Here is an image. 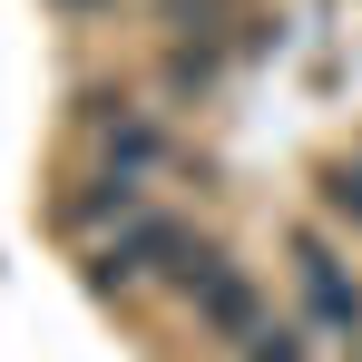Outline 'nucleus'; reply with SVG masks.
I'll return each mask as SVG.
<instances>
[{"label": "nucleus", "instance_id": "423d86ee", "mask_svg": "<svg viewBox=\"0 0 362 362\" xmlns=\"http://www.w3.org/2000/svg\"><path fill=\"white\" fill-rule=\"evenodd\" d=\"M157 88H167V108H206V98L226 88V49H216V40H167Z\"/></svg>", "mask_w": 362, "mask_h": 362}, {"label": "nucleus", "instance_id": "f257e3e1", "mask_svg": "<svg viewBox=\"0 0 362 362\" xmlns=\"http://www.w3.org/2000/svg\"><path fill=\"white\" fill-rule=\"evenodd\" d=\"M196 255H206V245L186 235V216L147 206V216H127L108 245H88V284H98V294H137L147 274H157V284H186V274H196Z\"/></svg>", "mask_w": 362, "mask_h": 362}, {"label": "nucleus", "instance_id": "9b49d317", "mask_svg": "<svg viewBox=\"0 0 362 362\" xmlns=\"http://www.w3.org/2000/svg\"><path fill=\"white\" fill-rule=\"evenodd\" d=\"M353 157H362V137H353Z\"/></svg>", "mask_w": 362, "mask_h": 362}, {"label": "nucleus", "instance_id": "7ed1b4c3", "mask_svg": "<svg viewBox=\"0 0 362 362\" xmlns=\"http://www.w3.org/2000/svg\"><path fill=\"white\" fill-rule=\"evenodd\" d=\"M88 137H98V167H118V177H157L177 147H167V118L157 108H137L127 88H88Z\"/></svg>", "mask_w": 362, "mask_h": 362}, {"label": "nucleus", "instance_id": "f03ea898", "mask_svg": "<svg viewBox=\"0 0 362 362\" xmlns=\"http://www.w3.org/2000/svg\"><path fill=\"white\" fill-rule=\"evenodd\" d=\"M284 264H294V294H303V323L323 353H362V274L313 235V226H284Z\"/></svg>", "mask_w": 362, "mask_h": 362}, {"label": "nucleus", "instance_id": "9d476101", "mask_svg": "<svg viewBox=\"0 0 362 362\" xmlns=\"http://www.w3.org/2000/svg\"><path fill=\"white\" fill-rule=\"evenodd\" d=\"M49 10H69V20H98V10H108V0H49Z\"/></svg>", "mask_w": 362, "mask_h": 362}, {"label": "nucleus", "instance_id": "1a4fd4ad", "mask_svg": "<svg viewBox=\"0 0 362 362\" xmlns=\"http://www.w3.org/2000/svg\"><path fill=\"white\" fill-rule=\"evenodd\" d=\"M313 206H323L333 226H353V235H362V157H333V167L313 177Z\"/></svg>", "mask_w": 362, "mask_h": 362}, {"label": "nucleus", "instance_id": "0eeeda50", "mask_svg": "<svg viewBox=\"0 0 362 362\" xmlns=\"http://www.w3.org/2000/svg\"><path fill=\"white\" fill-rule=\"evenodd\" d=\"M323 343H313V323H284V313H264L255 333L235 343V362H313Z\"/></svg>", "mask_w": 362, "mask_h": 362}, {"label": "nucleus", "instance_id": "6e6552de", "mask_svg": "<svg viewBox=\"0 0 362 362\" xmlns=\"http://www.w3.org/2000/svg\"><path fill=\"white\" fill-rule=\"evenodd\" d=\"M235 10L245 0H157V20H167L177 40H216V49H226V30H245Z\"/></svg>", "mask_w": 362, "mask_h": 362}, {"label": "nucleus", "instance_id": "20e7f679", "mask_svg": "<svg viewBox=\"0 0 362 362\" xmlns=\"http://www.w3.org/2000/svg\"><path fill=\"white\" fill-rule=\"evenodd\" d=\"M177 294H186V313H196V333H206V343H226V353H235L245 333L264 323V294H255V274H245L235 255H216V245L196 255V274H186Z\"/></svg>", "mask_w": 362, "mask_h": 362}, {"label": "nucleus", "instance_id": "39448f33", "mask_svg": "<svg viewBox=\"0 0 362 362\" xmlns=\"http://www.w3.org/2000/svg\"><path fill=\"white\" fill-rule=\"evenodd\" d=\"M127 216H147V177H118V167H98V177H78V196H59V226L88 245H108Z\"/></svg>", "mask_w": 362, "mask_h": 362}]
</instances>
